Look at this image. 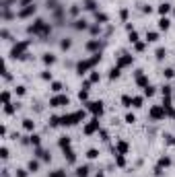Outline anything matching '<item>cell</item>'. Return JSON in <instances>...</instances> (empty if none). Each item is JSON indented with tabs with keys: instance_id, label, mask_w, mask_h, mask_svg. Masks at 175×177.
<instances>
[{
	"instance_id": "f1b7e54d",
	"label": "cell",
	"mask_w": 175,
	"mask_h": 177,
	"mask_svg": "<svg viewBox=\"0 0 175 177\" xmlns=\"http://www.w3.org/2000/svg\"><path fill=\"white\" fill-rule=\"evenodd\" d=\"M87 157H89V159H91V161H93V159H97V157H99V153H97L95 148H91L89 153H87Z\"/></svg>"
},
{
	"instance_id": "6da1fadb",
	"label": "cell",
	"mask_w": 175,
	"mask_h": 177,
	"mask_svg": "<svg viewBox=\"0 0 175 177\" xmlns=\"http://www.w3.org/2000/svg\"><path fill=\"white\" fill-rule=\"evenodd\" d=\"M97 62H99V52H97V54L93 56V58H89V60H82V62H78V66H76V72H78V74H85L87 70H89V68H93V66H95Z\"/></svg>"
},
{
	"instance_id": "4316f807",
	"label": "cell",
	"mask_w": 175,
	"mask_h": 177,
	"mask_svg": "<svg viewBox=\"0 0 175 177\" xmlns=\"http://www.w3.org/2000/svg\"><path fill=\"white\" fill-rule=\"evenodd\" d=\"M29 142L33 144V146H39V136H33V134H31V136H29Z\"/></svg>"
},
{
	"instance_id": "bcb514c9",
	"label": "cell",
	"mask_w": 175,
	"mask_h": 177,
	"mask_svg": "<svg viewBox=\"0 0 175 177\" xmlns=\"http://www.w3.org/2000/svg\"><path fill=\"white\" fill-rule=\"evenodd\" d=\"M6 157H8V148L2 146V159H6Z\"/></svg>"
},
{
	"instance_id": "ffe728a7",
	"label": "cell",
	"mask_w": 175,
	"mask_h": 177,
	"mask_svg": "<svg viewBox=\"0 0 175 177\" xmlns=\"http://www.w3.org/2000/svg\"><path fill=\"white\" fill-rule=\"evenodd\" d=\"M85 8L87 10H95L97 8V2H95V0H85Z\"/></svg>"
},
{
	"instance_id": "f546056e",
	"label": "cell",
	"mask_w": 175,
	"mask_h": 177,
	"mask_svg": "<svg viewBox=\"0 0 175 177\" xmlns=\"http://www.w3.org/2000/svg\"><path fill=\"white\" fill-rule=\"evenodd\" d=\"M132 105L134 107H142V97H134L132 99Z\"/></svg>"
},
{
	"instance_id": "30bf717a",
	"label": "cell",
	"mask_w": 175,
	"mask_h": 177,
	"mask_svg": "<svg viewBox=\"0 0 175 177\" xmlns=\"http://www.w3.org/2000/svg\"><path fill=\"white\" fill-rule=\"evenodd\" d=\"M35 157H39V159H43V161H50V154L45 153L43 148H39V146L35 148Z\"/></svg>"
},
{
	"instance_id": "7c38bea8",
	"label": "cell",
	"mask_w": 175,
	"mask_h": 177,
	"mask_svg": "<svg viewBox=\"0 0 175 177\" xmlns=\"http://www.w3.org/2000/svg\"><path fill=\"white\" fill-rule=\"evenodd\" d=\"M169 25H171V21L167 19V17H161V21H159V29H169Z\"/></svg>"
},
{
	"instance_id": "ac0fdd59",
	"label": "cell",
	"mask_w": 175,
	"mask_h": 177,
	"mask_svg": "<svg viewBox=\"0 0 175 177\" xmlns=\"http://www.w3.org/2000/svg\"><path fill=\"white\" fill-rule=\"evenodd\" d=\"M76 175L78 177H89V167H78L76 169Z\"/></svg>"
},
{
	"instance_id": "8fae6325",
	"label": "cell",
	"mask_w": 175,
	"mask_h": 177,
	"mask_svg": "<svg viewBox=\"0 0 175 177\" xmlns=\"http://www.w3.org/2000/svg\"><path fill=\"white\" fill-rule=\"evenodd\" d=\"M159 39V33H155V31H148V33H146V43H155V41Z\"/></svg>"
},
{
	"instance_id": "277c9868",
	"label": "cell",
	"mask_w": 175,
	"mask_h": 177,
	"mask_svg": "<svg viewBox=\"0 0 175 177\" xmlns=\"http://www.w3.org/2000/svg\"><path fill=\"white\" fill-rule=\"evenodd\" d=\"M50 105H52V107H62V105H68V97H64V95L52 97L50 99Z\"/></svg>"
},
{
	"instance_id": "5bb4252c",
	"label": "cell",
	"mask_w": 175,
	"mask_h": 177,
	"mask_svg": "<svg viewBox=\"0 0 175 177\" xmlns=\"http://www.w3.org/2000/svg\"><path fill=\"white\" fill-rule=\"evenodd\" d=\"M169 10H171V4H169V2H163V4L159 6V15H163V17H165L167 13H169Z\"/></svg>"
},
{
	"instance_id": "cb8c5ba5",
	"label": "cell",
	"mask_w": 175,
	"mask_h": 177,
	"mask_svg": "<svg viewBox=\"0 0 175 177\" xmlns=\"http://www.w3.org/2000/svg\"><path fill=\"white\" fill-rule=\"evenodd\" d=\"M101 78V74L97 72V70H93V74H91V78H89V83H97V80Z\"/></svg>"
},
{
	"instance_id": "603a6c76",
	"label": "cell",
	"mask_w": 175,
	"mask_h": 177,
	"mask_svg": "<svg viewBox=\"0 0 175 177\" xmlns=\"http://www.w3.org/2000/svg\"><path fill=\"white\" fill-rule=\"evenodd\" d=\"M169 165H171V159H169V157H163V159L159 161V167H161V169H163V167H169Z\"/></svg>"
},
{
	"instance_id": "4fadbf2b",
	"label": "cell",
	"mask_w": 175,
	"mask_h": 177,
	"mask_svg": "<svg viewBox=\"0 0 175 177\" xmlns=\"http://www.w3.org/2000/svg\"><path fill=\"white\" fill-rule=\"evenodd\" d=\"M64 154H66V161H68L70 165H74V163H76V154L72 153V150H68V148H66V153H64Z\"/></svg>"
},
{
	"instance_id": "b9f144b4",
	"label": "cell",
	"mask_w": 175,
	"mask_h": 177,
	"mask_svg": "<svg viewBox=\"0 0 175 177\" xmlns=\"http://www.w3.org/2000/svg\"><path fill=\"white\" fill-rule=\"evenodd\" d=\"M41 78H45V80H52V72H48V70H45V72L41 74Z\"/></svg>"
},
{
	"instance_id": "9a60e30c",
	"label": "cell",
	"mask_w": 175,
	"mask_h": 177,
	"mask_svg": "<svg viewBox=\"0 0 175 177\" xmlns=\"http://www.w3.org/2000/svg\"><path fill=\"white\" fill-rule=\"evenodd\" d=\"M99 48H101V45H99V41H97V39H93V41L87 43V49H91V52H97Z\"/></svg>"
},
{
	"instance_id": "681fc988",
	"label": "cell",
	"mask_w": 175,
	"mask_h": 177,
	"mask_svg": "<svg viewBox=\"0 0 175 177\" xmlns=\"http://www.w3.org/2000/svg\"><path fill=\"white\" fill-rule=\"evenodd\" d=\"M167 144H175V138L173 136H167Z\"/></svg>"
},
{
	"instance_id": "4dcf8cb0",
	"label": "cell",
	"mask_w": 175,
	"mask_h": 177,
	"mask_svg": "<svg viewBox=\"0 0 175 177\" xmlns=\"http://www.w3.org/2000/svg\"><path fill=\"white\" fill-rule=\"evenodd\" d=\"M118 76H120V68L115 66V68H113V70H111V72H109V78H118Z\"/></svg>"
},
{
	"instance_id": "3957f363",
	"label": "cell",
	"mask_w": 175,
	"mask_h": 177,
	"mask_svg": "<svg viewBox=\"0 0 175 177\" xmlns=\"http://www.w3.org/2000/svg\"><path fill=\"white\" fill-rule=\"evenodd\" d=\"M27 48H29V41H23V43L15 45V48H12V56H15V58H23V56H27L25 54Z\"/></svg>"
},
{
	"instance_id": "ee69618b",
	"label": "cell",
	"mask_w": 175,
	"mask_h": 177,
	"mask_svg": "<svg viewBox=\"0 0 175 177\" xmlns=\"http://www.w3.org/2000/svg\"><path fill=\"white\" fill-rule=\"evenodd\" d=\"M126 122H128V124H134L136 118H134V115H126Z\"/></svg>"
},
{
	"instance_id": "8d00e7d4",
	"label": "cell",
	"mask_w": 175,
	"mask_h": 177,
	"mask_svg": "<svg viewBox=\"0 0 175 177\" xmlns=\"http://www.w3.org/2000/svg\"><path fill=\"white\" fill-rule=\"evenodd\" d=\"M50 177H66V173L64 171H52Z\"/></svg>"
},
{
	"instance_id": "83f0119b",
	"label": "cell",
	"mask_w": 175,
	"mask_h": 177,
	"mask_svg": "<svg viewBox=\"0 0 175 177\" xmlns=\"http://www.w3.org/2000/svg\"><path fill=\"white\" fill-rule=\"evenodd\" d=\"M165 56H167V52H165L163 48H159V49H157V60H163Z\"/></svg>"
},
{
	"instance_id": "9c48e42d",
	"label": "cell",
	"mask_w": 175,
	"mask_h": 177,
	"mask_svg": "<svg viewBox=\"0 0 175 177\" xmlns=\"http://www.w3.org/2000/svg\"><path fill=\"white\" fill-rule=\"evenodd\" d=\"M115 148H118V154H126V153H128V144L122 142V140H120V142H115Z\"/></svg>"
},
{
	"instance_id": "836d02e7",
	"label": "cell",
	"mask_w": 175,
	"mask_h": 177,
	"mask_svg": "<svg viewBox=\"0 0 175 177\" xmlns=\"http://www.w3.org/2000/svg\"><path fill=\"white\" fill-rule=\"evenodd\" d=\"M144 95H146V97H152V95H155V87H146L144 88Z\"/></svg>"
},
{
	"instance_id": "c3c4849f",
	"label": "cell",
	"mask_w": 175,
	"mask_h": 177,
	"mask_svg": "<svg viewBox=\"0 0 175 177\" xmlns=\"http://www.w3.org/2000/svg\"><path fill=\"white\" fill-rule=\"evenodd\" d=\"M25 93V87H17V95H23Z\"/></svg>"
},
{
	"instance_id": "5b68a950",
	"label": "cell",
	"mask_w": 175,
	"mask_h": 177,
	"mask_svg": "<svg viewBox=\"0 0 175 177\" xmlns=\"http://www.w3.org/2000/svg\"><path fill=\"white\" fill-rule=\"evenodd\" d=\"M35 10H37V6L35 4H29V6H25L23 10H19V19H27V17H31V15H35Z\"/></svg>"
},
{
	"instance_id": "7dc6e473",
	"label": "cell",
	"mask_w": 175,
	"mask_h": 177,
	"mask_svg": "<svg viewBox=\"0 0 175 177\" xmlns=\"http://www.w3.org/2000/svg\"><path fill=\"white\" fill-rule=\"evenodd\" d=\"M91 33H93V35H97V33H101V27H93V29H91Z\"/></svg>"
},
{
	"instance_id": "74e56055",
	"label": "cell",
	"mask_w": 175,
	"mask_h": 177,
	"mask_svg": "<svg viewBox=\"0 0 175 177\" xmlns=\"http://www.w3.org/2000/svg\"><path fill=\"white\" fill-rule=\"evenodd\" d=\"M165 76H167V78H173V76H175V70L173 68H167L165 70Z\"/></svg>"
},
{
	"instance_id": "7402d4cb",
	"label": "cell",
	"mask_w": 175,
	"mask_h": 177,
	"mask_svg": "<svg viewBox=\"0 0 175 177\" xmlns=\"http://www.w3.org/2000/svg\"><path fill=\"white\" fill-rule=\"evenodd\" d=\"M43 62H45V64H54V62H56V56L54 54H45L43 56Z\"/></svg>"
},
{
	"instance_id": "52a82bcc",
	"label": "cell",
	"mask_w": 175,
	"mask_h": 177,
	"mask_svg": "<svg viewBox=\"0 0 175 177\" xmlns=\"http://www.w3.org/2000/svg\"><path fill=\"white\" fill-rule=\"evenodd\" d=\"M87 109H89L91 113H101L103 111V103H101V101H93V103H87Z\"/></svg>"
},
{
	"instance_id": "d6986e66",
	"label": "cell",
	"mask_w": 175,
	"mask_h": 177,
	"mask_svg": "<svg viewBox=\"0 0 175 177\" xmlns=\"http://www.w3.org/2000/svg\"><path fill=\"white\" fill-rule=\"evenodd\" d=\"M74 29H87V21H85V19L74 21Z\"/></svg>"
},
{
	"instance_id": "e575fe53",
	"label": "cell",
	"mask_w": 175,
	"mask_h": 177,
	"mask_svg": "<svg viewBox=\"0 0 175 177\" xmlns=\"http://www.w3.org/2000/svg\"><path fill=\"white\" fill-rule=\"evenodd\" d=\"M8 99H10V93H8V91H4V93H2V103L8 105Z\"/></svg>"
},
{
	"instance_id": "7a4b0ae2",
	"label": "cell",
	"mask_w": 175,
	"mask_h": 177,
	"mask_svg": "<svg viewBox=\"0 0 175 177\" xmlns=\"http://www.w3.org/2000/svg\"><path fill=\"white\" fill-rule=\"evenodd\" d=\"M165 107H163V105H152V107H150V111H148V115L152 119H163L165 118Z\"/></svg>"
},
{
	"instance_id": "44dd1931",
	"label": "cell",
	"mask_w": 175,
	"mask_h": 177,
	"mask_svg": "<svg viewBox=\"0 0 175 177\" xmlns=\"http://www.w3.org/2000/svg\"><path fill=\"white\" fill-rule=\"evenodd\" d=\"M95 19H97V23H107V15L105 13H95Z\"/></svg>"
},
{
	"instance_id": "e0dca14e",
	"label": "cell",
	"mask_w": 175,
	"mask_h": 177,
	"mask_svg": "<svg viewBox=\"0 0 175 177\" xmlns=\"http://www.w3.org/2000/svg\"><path fill=\"white\" fill-rule=\"evenodd\" d=\"M23 128L31 132V130H35V122H31V119H23Z\"/></svg>"
},
{
	"instance_id": "ba28073f",
	"label": "cell",
	"mask_w": 175,
	"mask_h": 177,
	"mask_svg": "<svg viewBox=\"0 0 175 177\" xmlns=\"http://www.w3.org/2000/svg\"><path fill=\"white\" fill-rule=\"evenodd\" d=\"M95 130H99V122H97V119H91V124L85 126V134H93Z\"/></svg>"
},
{
	"instance_id": "ab89813d",
	"label": "cell",
	"mask_w": 175,
	"mask_h": 177,
	"mask_svg": "<svg viewBox=\"0 0 175 177\" xmlns=\"http://www.w3.org/2000/svg\"><path fill=\"white\" fill-rule=\"evenodd\" d=\"M4 111H6V113H15V105H12V103H8V105L4 107Z\"/></svg>"
},
{
	"instance_id": "1f68e13d",
	"label": "cell",
	"mask_w": 175,
	"mask_h": 177,
	"mask_svg": "<svg viewBox=\"0 0 175 177\" xmlns=\"http://www.w3.org/2000/svg\"><path fill=\"white\" fill-rule=\"evenodd\" d=\"M48 8L56 10V8H58V0H48Z\"/></svg>"
},
{
	"instance_id": "d6a6232c",
	"label": "cell",
	"mask_w": 175,
	"mask_h": 177,
	"mask_svg": "<svg viewBox=\"0 0 175 177\" xmlns=\"http://www.w3.org/2000/svg\"><path fill=\"white\" fill-rule=\"evenodd\" d=\"M70 45H72V41H70V39H62V43H60V48H62V49H68V48H70Z\"/></svg>"
},
{
	"instance_id": "f6af8a7d",
	"label": "cell",
	"mask_w": 175,
	"mask_h": 177,
	"mask_svg": "<svg viewBox=\"0 0 175 177\" xmlns=\"http://www.w3.org/2000/svg\"><path fill=\"white\" fill-rule=\"evenodd\" d=\"M29 4H33V0H21V6H29Z\"/></svg>"
},
{
	"instance_id": "f35d334b",
	"label": "cell",
	"mask_w": 175,
	"mask_h": 177,
	"mask_svg": "<svg viewBox=\"0 0 175 177\" xmlns=\"http://www.w3.org/2000/svg\"><path fill=\"white\" fill-rule=\"evenodd\" d=\"M68 13H70V15H72V17H76V15H78V13H80V8H78V6H72V8H70Z\"/></svg>"
},
{
	"instance_id": "f907efd6",
	"label": "cell",
	"mask_w": 175,
	"mask_h": 177,
	"mask_svg": "<svg viewBox=\"0 0 175 177\" xmlns=\"http://www.w3.org/2000/svg\"><path fill=\"white\" fill-rule=\"evenodd\" d=\"M95 177H105V175H103V173H101V171H99V173H97V175H95Z\"/></svg>"
},
{
	"instance_id": "7bdbcfd3",
	"label": "cell",
	"mask_w": 175,
	"mask_h": 177,
	"mask_svg": "<svg viewBox=\"0 0 175 177\" xmlns=\"http://www.w3.org/2000/svg\"><path fill=\"white\" fill-rule=\"evenodd\" d=\"M87 97H89V95H87V91H80V93H78V99H80V101H85Z\"/></svg>"
},
{
	"instance_id": "8992f818",
	"label": "cell",
	"mask_w": 175,
	"mask_h": 177,
	"mask_svg": "<svg viewBox=\"0 0 175 177\" xmlns=\"http://www.w3.org/2000/svg\"><path fill=\"white\" fill-rule=\"evenodd\" d=\"M132 62H134V58H132L130 54H122L120 60H118V68H124V66H130Z\"/></svg>"
},
{
	"instance_id": "d590c367",
	"label": "cell",
	"mask_w": 175,
	"mask_h": 177,
	"mask_svg": "<svg viewBox=\"0 0 175 177\" xmlns=\"http://www.w3.org/2000/svg\"><path fill=\"white\" fill-rule=\"evenodd\" d=\"M52 91H54V93H60V91H62V84L60 83H54V84H52Z\"/></svg>"
},
{
	"instance_id": "d4e9b609",
	"label": "cell",
	"mask_w": 175,
	"mask_h": 177,
	"mask_svg": "<svg viewBox=\"0 0 175 177\" xmlns=\"http://www.w3.org/2000/svg\"><path fill=\"white\" fill-rule=\"evenodd\" d=\"M70 146V138H62V140H60V148H68Z\"/></svg>"
},
{
	"instance_id": "2e32d148",
	"label": "cell",
	"mask_w": 175,
	"mask_h": 177,
	"mask_svg": "<svg viewBox=\"0 0 175 177\" xmlns=\"http://www.w3.org/2000/svg\"><path fill=\"white\" fill-rule=\"evenodd\" d=\"M37 169H39V163H37V161H29V165H27V171L35 173Z\"/></svg>"
},
{
	"instance_id": "484cf974",
	"label": "cell",
	"mask_w": 175,
	"mask_h": 177,
	"mask_svg": "<svg viewBox=\"0 0 175 177\" xmlns=\"http://www.w3.org/2000/svg\"><path fill=\"white\" fill-rule=\"evenodd\" d=\"M122 103H124V107H130V105H132V99L128 97V95H124V97H122Z\"/></svg>"
},
{
	"instance_id": "60d3db41",
	"label": "cell",
	"mask_w": 175,
	"mask_h": 177,
	"mask_svg": "<svg viewBox=\"0 0 175 177\" xmlns=\"http://www.w3.org/2000/svg\"><path fill=\"white\" fill-rule=\"evenodd\" d=\"M17 177H27V171L25 169H17Z\"/></svg>"
}]
</instances>
